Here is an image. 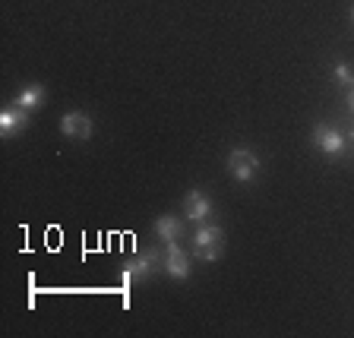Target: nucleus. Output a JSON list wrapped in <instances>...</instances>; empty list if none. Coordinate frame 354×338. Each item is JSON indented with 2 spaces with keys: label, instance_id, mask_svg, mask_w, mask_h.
Returning a JSON list of instances; mask_svg holds the SVG:
<instances>
[{
  "label": "nucleus",
  "instance_id": "nucleus-10",
  "mask_svg": "<svg viewBox=\"0 0 354 338\" xmlns=\"http://www.w3.org/2000/svg\"><path fill=\"white\" fill-rule=\"evenodd\" d=\"M44 102V88L41 86H26L19 92V95H16V104H19V108H38V104Z\"/></svg>",
  "mask_w": 354,
  "mask_h": 338
},
{
  "label": "nucleus",
  "instance_id": "nucleus-8",
  "mask_svg": "<svg viewBox=\"0 0 354 338\" xmlns=\"http://www.w3.org/2000/svg\"><path fill=\"white\" fill-rule=\"evenodd\" d=\"M22 126H29V118H26V108H3L0 111V133L3 136H16Z\"/></svg>",
  "mask_w": 354,
  "mask_h": 338
},
{
  "label": "nucleus",
  "instance_id": "nucleus-11",
  "mask_svg": "<svg viewBox=\"0 0 354 338\" xmlns=\"http://www.w3.org/2000/svg\"><path fill=\"white\" fill-rule=\"evenodd\" d=\"M332 76H335V79H339L342 86H348V88L354 86V70H351V64H335Z\"/></svg>",
  "mask_w": 354,
  "mask_h": 338
},
{
  "label": "nucleus",
  "instance_id": "nucleus-6",
  "mask_svg": "<svg viewBox=\"0 0 354 338\" xmlns=\"http://www.w3.org/2000/svg\"><path fill=\"white\" fill-rule=\"evenodd\" d=\"M60 133L70 136V140H88L92 136V120L82 111H70V114L60 118Z\"/></svg>",
  "mask_w": 354,
  "mask_h": 338
},
{
  "label": "nucleus",
  "instance_id": "nucleus-3",
  "mask_svg": "<svg viewBox=\"0 0 354 338\" xmlns=\"http://www.w3.org/2000/svg\"><path fill=\"white\" fill-rule=\"evenodd\" d=\"M165 263V256H158V250H146L140 253L136 259H130V263L124 265V285H133V281H142V279H152V272L158 269V265Z\"/></svg>",
  "mask_w": 354,
  "mask_h": 338
},
{
  "label": "nucleus",
  "instance_id": "nucleus-5",
  "mask_svg": "<svg viewBox=\"0 0 354 338\" xmlns=\"http://www.w3.org/2000/svg\"><path fill=\"white\" fill-rule=\"evenodd\" d=\"M162 265H165V272H168L171 279H177V281H184L187 275H190V259H187V253L180 250V243H177V241L168 243Z\"/></svg>",
  "mask_w": 354,
  "mask_h": 338
},
{
  "label": "nucleus",
  "instance_id": "nucleus-14",
  "mask_svg": "<svg viewBox=\"0 0 354 338\" xmlns=\"http://www.w3.org/2000/svg\"><path fill=\"white\" fill-rule=\"evenodd\" d=\"M351 19H354V13H351Z\"/></svg>",
  "mask_w": 354,
  "mask_h": 338
},
{
  "label": "nucleus",
  "instance_id": "nucleus-7",
  "mask_svg": "<svg viewBox=\"0 0 354 338\" xmlns=\"http://www.w3.org/2000/svg\"><path fill=\"white\" fill-rule=\"evenodd\" d=\"M184 209H187V218L196 221V225H203V221L212 215V203H209V196L203 190H190L184 196Z\"/></svg>",
  "mask_w": 354,
  "mask_h": 338
},
{
  "label": "nucleus",
  "instance_id": "nucleus-13",
  "mask_svg": "<svg viewBox=\"0 0 354 338\" xmlns=\"http://www.w3.org/2000/svg\"><path fill=\"white\" fill-rule=\"evenodd\" d=\"M351 140H354V133H351Z\"/></svg>",
  "mask_w": 354,
  "mask_h": 338
},
{
  "label": "nucleus",
  "instance_id": "nucleus-1",
  "mask_svg": "<svg viewBox=\"0 0 354 338\" xmlns=\"http://www.w3.org/2000/svg\"><path fill=\"white\" fill-rule=\"evenodd\" d=\"M221 247H225V234H221V228H215V225H199L196 234H193V253H196L199 259H206V263H215V259L221 256Z\"/></svg>",
  "mask_w": 354,
  "mask_h": 338
},
{
  "label": "nucleus",
  "instance_id": "nucleus-12",
  "mask_svg": "<svg viewBox=\"0 0 354 338\" xmlns=\"http://www.w3.org/2000/svg\"><path fill=\"white\" fill-rule=\"evenodd\" d=\"M348 108H351V114H354V86L348 88Z\"/></svg>",
  "mask_w": 354,
  "mask_h": 338
},
{
  "label": "nucleus",
  "instance_id": "nucleus-4",
  "mask_svg": "<svg viewBox=\"0 0 354 338\" xmlns=\"http://www.w3.org/2000/svg\"><path fill=\"white\" fill-rule=\"evenodd\" d=\"M313 142H317V149L323 155H329V158H339V155L345 152V136H342L335 126H329V124L313 126Z\"/></svg>",
  "mask_w": 354,
  "mask_h": 338
},
{
  "label": "nucleus",
  "instance_id": "nucleus-9",
  "mask_svg": "<svg viewBox=\"0 0 354 338\" xmlns=\"http://www.w3.org/2000/svg\"><path fill=\"white\" fill-rule=\"evenodd\" d=\"M155 234L162 237L165 243L180 241V234H184V228H180V218H177V215H162V218L155 221Z\"/></svg>",
  "mask_w": 354,
  "mask_h": 338
},
{
  "label": "nucleus",
  "instance_id": "nucleus-2",
  "mask_svg": "<svg viewBox=\"0 0 354 338\" xmlns=\"http://www.w3.org/2000/svg\"><path fill=\"white\" fill-rule=\"evenodd\" d=\"M228 171L241 180V184H250L259 171V155L250 152L247 146H234L228 152Z\"/></svg>",
  "mask_w": 354,
  "mask_h": 338
}]
</instances>
